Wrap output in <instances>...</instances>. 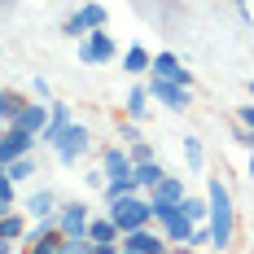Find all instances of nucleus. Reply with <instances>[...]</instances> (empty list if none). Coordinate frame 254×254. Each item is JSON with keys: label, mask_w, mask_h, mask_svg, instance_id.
<instances>
[{"label": "nucleus", "mask_w": 254, "mask_h": 254, "mask_svg": "<svg viewBox=\"0 0 254 254\" xmlns=\"http://www.w3.org/2000/svg\"><path fill=\"white\" fill-rule=\"evenodd\" d=\"M206 202H210V215H206V228H210V250H232L237 241V206H232V189L219 176H206Z\"/></svg>", "instance_id": "f257e3e1"}, {"label": "nucleus", "mask_w": 254, "mask_h": 254, "mask_svg": "<svg viewBox=\"0 0 254 254\" xmlns=\"http://www.w3.org/2000/svg\"><path fill=\"white\" fill-rule=\"evenodd\" d=\"M105 215L119 224V232H136V228H149L153 224V210L145 193H127V197H114L105 202Z\"/></svg>", "instance_id": "f03ea898"}, {"label": "nucleus", "mask_w": 254, "mask_h": 254, "mask_svg": "<svg viewBox=\"0 0 254 254\" xmlns=\"http://www.w3.org/2000/svg\"><path fill=\"white\" fill-rule=\"evenodd\" d=\"M92 149V131H88V123H70L66 131H62V140L53 145V153H57V162L62 167H79V158Z\"/></svg>", "instance_id": "7ed1b4c3"}, {"label": "nucleus", "mask_w": 254, "mask_h": 254, "mask_svg": "<svg viewBox=\"0 0 254 254\" xmlns=\"http://www.w3.org/2000/svg\"><path fill=\"white\" fill-rule=\"evenodd\" d=\"M114 53H119V44H114V35L110 31H88L83 40H79V62L83 66H110L114 62Z\"/></svg>", "instance_id": "20e7f679"}, {"label": "nucleus", "mask_w": 254, "mask_h": 254, "mask_svg": "<svg viewBox=\"0 0 254 254\" xmlns=\"http://www.w3.org/2000/svg\"><path fill=\"white\" fill-rule=\"evenodd\" d=\"M88 224H92V206L88 202H62L57 206V228L66 241H79V237H88Z\"/></svg>", "instance_id": "39448f33"}, {"label": "nucleus", "mask_w": 254, "mask_h": 254, "mask_svg": "<svg viewBox=\"0 0 254 254\" xmlns=\"http://www.w3.org/2000/svg\"><path fill=\"white\" fill-rule=\"evenodd\" d=\"M149 97H153V101H162L167 110L184 114V110L193 105V88H184V83H171V79H153V75H149Z\"/></svg>", "instance_id": "423d86ee"}, {"label": "nucleus", "mask_w": 254, "mask_h": 254, "mask_svg": "<svg viewBox=\"0 0 254 254\" xmlns=\"http://www.w3.org/2000/svg\"><path fill=\"white\" fill-rule=\"evenodd\" d=\"M119 246H123V250H136V254H171L167 237L153 228V224H149V228H136V232H123Z\"/></svg>", "instance_id": "0eeeda50"}, {"label": "nucleus", "mask_w": 254, "mask_h": 254, "mask_svg": "<svg viewBox=\"0 0 254 254\" xmlns=\"http://www.w3.org/2000/svg\"><path fill=\"white\" fill-rule=\"evenodd\" d=\"M44 123H49V101H35V97H31V101H26L22 110H18V114L9 119V127H18V131H26V136H35V140H40V131H44Z\"/></svg>", "instance_id": "6e6552de"}, {"label": "nucleus", "mask_w": 254, "mask_h": 254, "mask_svg": "<svg viewBox=\"0 0 254 254\" xmlns=\"http://www.w3.org/2000/svg\"><path fill=\"white\" fill-rule=\"evenodd\" d=\"M149 75H153V79H171V83H184V88H193V70H184V62H180L176 53H153Z\"/></svg>", "instance_id": "1a4fd4ad"}, {"label": "nucleus", "mask_w": 254, "mask_h": 254, "mask_svg": "<svg viewBox=\"0 0 254 254\" xmlns=\"http://www.w3.org/2000/svg\"><path fill=\"white\" fill-rule=\"evenodd\" d=\"M70 123H75V114H70V101H57V97H53V101H49V123H44V131H40V140L53 149V145L62 140V131H66Z\"/></svg>", "instance_id": "9d476101"}, {"label": "nucleus", "mask_w": 254, "mask_h": 254, "mask_svg": "<svg viewBox=\"0 0 254 254\" xmlns=\"http://www.w3.org/2000/svg\"><path fill=\"white\" fill-rule=\"evenodd\" d=\"M35 136H26V131H18V127H4V136H0V162L9 167L13 158H26V153H35Z\"/></svg>", "instance_id": "9b49d317"}, {"label": "nucleus", "mask_w": 254, "mask_h": 254, "mask_svg": "<svg viewBox=\"0 0 254 254\" xmlns=\"http://www.w3.org/2000/svg\"><path fill=\"white\" fill-rule=\"evenodd\" d=\"M101 171H105V184L110 180H131V153H127V145H105Z\"/></svg>", "instance_id": "f8f14e48"}, {"label": "nucleus", "mask_w": 254, "mask_h": 254, "mask_svg": "<svg viewBox=\"0 0 254 254\" xmlns=\"http://www.w3.org/2000/svg\"><path fill=\"white\" fill-rule=\"evenodd\" d=\"M145 197H149V206H184L189 189H184V180H180V176H162V184L149 189Z\"/></svg>", "instance_id": "ddd939ff"}, {"label": "nucleus", "mask_w": 254, "mask_h": 254, "mask_svg": "<svg viewBox=\"0 0 254 254\" xmlns=\"http://www.w3.org/2000/svg\"><path fill=\"white\" fill-rule=\"evenodd\" d=\"M119 224L110 219V215H92V224H88V241L92 246H119Z\"/></svg>", "instance_id": "4468645a"}, {"label": "nucleus", "mask_w": 254, "mask_h": 254, "mask_svg": "<svg viewBox=\"0 0 254 254\" xmlns=\"http://www.w3.org/2000/svg\"><path fill=\"white\" fill-rule=\"evenodd\" d=\"M57 197H53V189H35L31 197H26V215L31 219H57Z\"/></svg>", "instance_id": "2eb2a0df"}, {"label": "nucleus", "mask_w": 254, "mask_h": 254, "mask_svg": "<svg viewBox=\"0 0 254 254\" xmlns=\"http://www.w3.org/2000/svg\"><path fill=\"white\" fill-rule=\"evenodd\" d=\"M149 88H145V83H136V88H131V92H127V105H123V119H131V123H145V119H149Z\"/></svg>", "instance_id": "dca6fc26"}, {"label": "nucleus", "mask_w": 254, "mask_h": 254, "mask_svg": "<svg viewBox=\"0 0 254 254\" xmlns=\"http://www.w3.org/2000/svg\"><path fill=\"white\" fill-rule=\"evenodd\" d=\"M193 228H197V224H193V219H189V215H184V210H180L176 219H171V224H162V237H167V246H189V241H193Z\"/></svg>", "instance_id": "f3484780"}, {"label": "nucleus", "mask_w": 254, "mask_h": 254, "mask_svg": "<svg viewBox=\"0 0 254 254\" xmlns=\"http://www.w3.org/2000/svg\"><path fill=\"white\" fill-rule=\"evenodd\" d=\"M162 176H167V167H162L158 158H153V162H136V167H131L136 189H145V193H149V189H158V184H162Z\"/></svg>", "instance_id": "a211bd4d"}, {"label": "nucleus", "mask_w": 254, "mask_h": 254, "mask_svg": "<svg viewBox=\"0 0 254 254\" xmlns=\"http://www.w3.org/2000/svg\"><path fill=\"white\" fill-rule=\"evenodd\" d=\"M26 228H31V224H26V215H18V210H4V215H0V237H4V241L22 246Z\"/></svg>", "instance_id": "6ab92c4d"}, {"label": "nucleus", "mask_w": 254, "mask_h": 254, "mask_svg": "<svg viewBox=\"0 0 254 254\" xmlns=\"http://www.w3.org/2000/svg\"><path fill=\"white\" fill-rule=\"evenodd\" d=\"M149 49H145V44H131V49L123 53V70L127 75H149Z\"/></svg>", "instance_id": "aec40b11"}, {"label": "nucleus", "mask_w": 254, "mask_h": 254, "mask_svg": "<svg viewBox=\"0 0 254 254\" xmlns=\"http://www.w3.org/2000/svg\"><path fill=\"white\" fill-rule=\"evenodd\" d=\"M79 18L88 22V31H101V26L110 22V13H105V4H97V0H83V4H79Z\"/></svg>", "instance_id": "412c9836"}, {"label": "nucleus", "mask_w": 254, "mask_h": 254, "mask_svg": "<svg viewBox=\"0 0 254 254\" xmlns=\"http://www.w3.org/2000/svg\"><path fill=\"white\" fill-rule=\"evenodd\" d=\"M4 176L13 180V184H22V180H31V176H35V158H31V153H26V158H13V162L4 167Z\"/></svg>", "instance_id": "4be33fe9"}, {"label": "nucleus", "mask_w": 254, "mask_h": 254, "mask_svg": "<svg viewBox=\"0 0 254 254\" xmlns=\"http://www.w3.org/2000/svg\"><path fill=\"white\" fill-rule=\"evenodd\" d=\"M180 210H184V215H189L193 224H206V215H210V202H206V197H193V193H189Z\"/></svg>", "instance_id": "5701e85b"}, {"label": "nucleus", "mask_w": 254, "mask_h": 254, "mask_svg": "<svg viewBox=\"0 0 254 254\" xmlns=\"http://www.w3.org/2000/svg\"><path fill=\"white\" fill-rule=\"evenodd\" d=\"M101 193H105V202H114V197H127V193H140V189H136V180H110Z\"/></svg>", "instance_id": "b1692460"}, {"label": "nucleus", "mask_w": 254, "mask_h": 254, "mask_svg": "<svg viewBox=\"0 0 254 254\" xmlns=\"http://www.w3.org/2000/svg\"><path fill=\"white\" fill-rule=\"evenodd\" d=\"M62 35H66V40H83V35H88V22L79 18V9L66 18V22H62Z\"/></svg>", "instance_id": "393cba45"}, {"label": "nucleus", "mask_w": 254, "mask_h": 254, "mask_svg": "<svg viewBox=\"0 0 254 254\" xmlns=\"http://www.w3.org/2000/svg\"><path fill=\"white\" fill-rule=\"evenodd\" d=\"M184 162H189L193 171H202V140H197V136H184Z\"/></svg>", "instance_id": "a878e982"}, {"label": "nucleus", "mask_w": 254, "mask_h": 254, "mask_svg": "<svg viewBox=\"0 0 254 254\" xmlns=\"http://www.w3.org/2000/svg\"><path fill=\"white\" fill-rule=\"evenodd\" d=\"M18 206V184L9 176H0V210H13Z\"/></svg>", "instance_id": "bb28decb"}, {"label": "nucleus", "mask_w": 254, "mask_h": 254, "mask_svg": "<svg viewBox=\"0 0 254 254\" xmlns=\"http://www.w3.org/2000/svg\"><path fill=\"white\" fill-rule=\"evenodd\" d=\"M31 101V97H22V92H13V88H4V127H9V119L22 110V105Z\"/></svg>", "instance_id": "cd10ccee"}, {"label": "nucleus", "mask_w": 254, "mask_h": 254, "mask_svg": "<svg viewBox=\"0 0 254 254\" xmlns=\"http://www.w3.org/2000/svg\"><path fill=\"white\" fill-rule=\"evenodd\" d=\"M57 254H97V246L88 241V237H79V241H62V250Z\"/></svg>", "instance_id": "c85d7f7f"}, {"label": "nucleus", "mask_w": 254, "mask_h": 254, "mask_svg": "<svg viewBox=\"0 0 254 254\" xmlns=\"http://www.w3.org/2000/svg\"><path fill=\"white\" fill-rule=\"evenodd\" d=\"M31 92H35V101H53V83L44 75H35L31 79Z\"/></svg>", "instance_id": "c756f323"}, {"label": "nucleus", "mask_w": 254, "mask_h": 254, "mask_svg": "<svg viewBox=\"0 0 254 254\" xmlns=\"http://www.w3.org/2000/svg\"><path fill=\"white\" fill-rule=\"evenodd\" d=\"M127 153H131V167H136V162H153V149L145 145V140H136V145H127Z\"/></svg>", "instance_id": "7c9ffc66"}, {"label": "nucleus", "mask_w": 254, "mask_h": 254, "mask_svg": "<svg viewBox=\"0 0 254 254\" xmlns=\"http://www.w3.org/2000/svg\"><path fill=\"white\" fill-rule=\"evenodd\" d=\"M119 136H123L127 145H136V140H140V127L131 123V119H119Z\"/></svg>", "instance_id": "2f4dec72"}, {"label": "nucleus", "mask_w": 254, "mask_h": 254, "mask_svg": "<svg viewBox=\"0 0 254 254\" xmlns=\"http://www.w3.org/2000/svg\"><path fill=\"white\" fill-rule=\"evenodd\" d=\"M237 123L254 131V105H237Z\"/></svg>", "instance_id": "473e14b6"}, {"label": "nucleus", "mask_w": 254, "mask_h": 254, "mask_svg": "<svg viewBox=\"0 0 254 254\" xmlns=\"http://www.w3.org/2000/svg\"><path fill=\"white\" fill-rule=\"evenodd\" d=\"M97 254H123V246H97Z\"/></svg>", "instance_id": "72a5a7b5"}, {"label": "nucleus", "mask_w": 254, "mask_h": 254, "mask_svg": "<svg viewBox=\"0 0 254 254\" xmlns=\"http://www.w3.org/2000/svg\"><path fill=\"white\" fill-rule=\"evenodd\" d=\"M0 254H13V241H4V237H0Z\"/></svg>", "instance_id": "f704fd0d"}, {"label": "nucleus", "mask_w": 254, "mask_h": 254, "mask_svg": "<svg viewBox=\"0 0 254 254\" xmlns=\"http://www.w3.org/2000/svg\"><path fill=\"white\" fill-rule=\"evenodd\" d=\"M0 127H4V88H0Z\"/></svg>", "instance_id": "c9c22d12"}, {"label": "nucleus", "mask_w": 254, "mask_h": 254, "mask_svg": "<svg viewBox=\"0 0 254 254\" xmlns=\"http://www.w3.org/2000/svg\"><path fill=\"white\" fill-rule=\"evenodd\" d=\"M250 180H254V149H250Z\"/></svg>", "instance_id": "e433bc0d"}, {"label": "nucleus", "mask_w": 254, "mask_h": 254, "mask_svg": "<svg viewBox=\"0 0 254 254\" xmlns=\"http://www.w3.org/2000/svg\"><path fill=\"white\" fill-rule=\"evenodd\" d=\"M232 4H237V9H246V4H250V0H232Z\"/></svg>", "instance_id": "4c0bfd02"}, {"label": "nucleus", "mask_w": 254, "mask_h": 254, "mask_svg": "<svg viewBox=\"0 0 254 254\" xmlns=\"http://www.w3.org/2000/svg\"><path fill=\"white\" fill-rule=\"evenodd\" d=\"M250 97H254V79H250Z\"/></svg>", "instance_id": "58836bf2"}, {"label": "nucleus", "mask_w": 254, "mask_h": 254, "mask_svg": "<svg viewBox=\"0 0 254 254\" xmlns=\"http://www.w3.org/2000/svg\"><path fill=\"white\" fill-rule=\"evenodd\" d=\"M123 254H136V250H123Z\"/></svg>", "instance_id": "ea45409f"}, {"label": "nucleus", "mask_w": 254, "mask_h": 254, "mask_svg": "<svg viewBox=\"0 0 254 254\" xmlns=\"http://www.w3.org/2000/svg\"><path fill=\"white\" fill-rule=\"evenodd\" d=\"M0 136H4V127H0Z\"/></svg>", "instance_id": "a19ab883"}]
</instances>
